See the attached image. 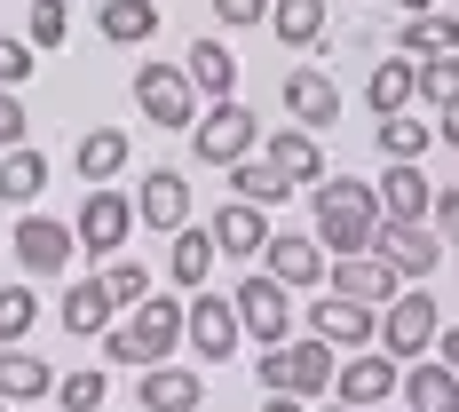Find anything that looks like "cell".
I'll list each match as a JSON object with an SVG mask.
<instances>
[{
  "instance_id": "6da1fadb",
  "label": "cell",
  "mask_w": 459,
  "mask_h": 412,
  "mask_svg": "<svg viewBox=\"0 0 459 412\" xmlns=\"http://www.w3.org/2000/svg\"><path fill=\"white\" fill-rule=\"evenodd\" d=\"M372 230H380V190L357 183V175H325L309 190V238L325 254H372Z\"/></svg>"
},
{
  "instance_id": "603a6c76",
  "label": "cell",
  "mask_w": 459,
  "mask_h": 412,
  "mask_svg": "<svg viewBox=\"0 0 459 412\" xmlns=\"http://www.w3.org/2000/svg\"><path fill=\"white\" fill-rule=\"evenodd\" d=\"M127 159H135V143H127V127H88L80 136V151H72V167H80V183H119L127 175Z\"/></svg>"
},
{
  "instance_id": "7a4b0ae2",
  "label": "cell",
  "mask_w": 459,
  "mask_h": 412,
  "mask_svg": "<svg viewBox=\"0 0 459 412\" xmlns=\"http://www.w3.org/2000/svg\"><path fill=\"white\" fill-rule=\"evenodd\" d=\"M175 341H183V302L175 294H151L135 310H119V325L103 333V357L151 373V365H175Z\"/></svg>"
},
{
  "instance_id": "d4e9b609",
  "label": "cell",
  "mask_w": 459,
  "mask_h": 412,
  "mask_svg": "<svg viewBox=\"0 0 459 412\" xmlns=\"http://www.w3.org/2000/svg\"><path fill=\"white\" fill-rule=\"evenodd\" d=\"M214 262H222V246H214V230H175V246H167V277L183 285V294H206V277H214Z\"/></svg>"
},
{
  "instance_id": "836d02e7",
  "label": "cell",
  "mask_w": 459,
  "mask_h": 412,
  "mask_svg": "<svg viewBox=\"0 0 459 412\" xmlns=\"http://www.w3.org/2000/svg\"><path fill=\"white\" fill-rule=\"evenodd\" d=\"M32 325H40V294H32V277H8V285H0V349H16Z\"/></svg>"
},
{
  "instance_id": "4fadbf2b",
  "label": "cell",
  "mask_w": 459,
  "mask_h": 412,
  "mask_svg": "<svg viewBox=\"0 0 459 412\" xmlns=\"http://www.w3.org/2000/svg\"><path fill=\"white\" fill-rule=\"evenodd\" d=\"M372 254H380L396 277H428L436 262H444V238H436V223H388V215H380Z\"/></svg>"
},
{
  "instance_id": "d6a6232c",
  "label": "cell",
  "mask_w": 459,
  "mask_h": 412,
  "mask_svg": "<svg viewBox=\"0 0 459 412\" xmlns=\"http://www.w3.org/2000/svg\"><path fill=\"white\" fill-rule=\"evenodd\" d=\"M230 198H246V206H285V198H293V183H285L270 159L254 151V159H238V167H230Z\"/></svg>"
},
{
  "instance_id": "2e32d148",
  "label": "cell",
  "mask_w": 459,
  "mask_h": 412,
  "mask_svg": "<svg viewBox=\"0 0 459 412\" xmlns=\"http://www.w3.org/2000/svg\"><path fill=\"white\" fill-rule=\"evenodd\" d=\"M285 119H293V127H309V136L341 127V88H333V72H317V64L285 72Z\"/></svg>"
},
{
  "instance_id": "ba28073f",
  "label": "cell",
  "mask_w": 459,
  "mask_h": 412,
  "mask_svg": "<svg viewBox=\"0 0 459 412\" xmlns=\"http://www.w3.org/2000/svg\"><path fill=\"white\" fill-rule=\"evenodd\" d=\"M72 230H80V254L111 262V254L135 238V198H127L119 183H95L88 198H80V223H72Z\"/></svg>"
},
{
  "instance_id": "681fc988",
  "label": "cell",
  "mask_w": 459,
  "mask_h": 412,
  "mask_svg": "<svg viewBox=\"0 0 459 412\" xmlns=\"http://www.w3.org/2000/svg\"><path fill=\"white\" fill-rule=\"evenodd\" d=\"M0 412H8V405H0Z\"/></svg>"
},
{
  "instance_id": "d590c367",
  "label": "cell",
  "mask_w": 459,
  "mask_h": 412,
  "mask_svg": "<svg viewBox=\"0 0 459 412\" xmlns=\"http://www.w3.org/2000/svg\"><path fill=\"white\" fill-rule=\"evenodd\" d=\"M24 40L40 48V56H48V48H64V40H72V0H32V8H24Z\"/></svg>"
},
{
  "instance_id": "f1b7e54d",
  "label": "cell",
  "mask_w": 459,
  "mask_h": 412,
  "mask_svg": "<svg viewBox=\"0 0 459 412\" xmlns=\"http://www.w3.org/2000/svg\"><path fill=\"white\" fill-rule=\"evenodd\" d=\"M325 24H333V0H270V32L285 48H325Z\"/></svg>"
},
{
  "instance_id": "7c38bea8",
  "label": "cell",
  "mask_w": 459,
  "mask_h": 412,
  "mask_svg": "<svg viewBox=\"0 0 459 412\" xmlns=\"http://www.w3.org/2000/svg\"><path fill=\"white\" fill-rule=\"evenodd\" d=\"M262 270L277 285H293V294H317L325 277H333V254H325L309 230H270V246H262Z\"/></svg>"
},
{
  "instance_id": "7402d4cb",
  "label": "cell",
  "mask_w": 459,
  "mask_h": 412,
  "mask_svg": "<svg viewBox=\"0 0 459 412\" xmlns=\"http://www.w3.org/2000/svg\"><path fill=\"white\" fill-rule=\"evenodd\" d=\"M135 405L143 412H198V405H206V373L151 365V373H143V389H135Z\"/></svg>"
},
{
  "instance_id": "ee69618b",
  "label": "cell",
  "mask_w": 459,
  "mask_h": 412,
  "mask_svg": "<svg viewBox=\"0 0 459 412\" xmlns=\"http://www.w3.org/2000/svg\"><path fill=\"white\" fill-rule=\"evenodd\" d=\"M436 143H452V151H459V103H444V119H436Z\"/></svg>"
},
{
  "instance_id": "c3c4849f",
  "label": "cell",
  "mask_w": 459,
  "mask_h": 412,
  "mask_svg": "<svg viewBox=\"0 0 459 412\" xmlns=\"http://www.w3.org/2000/svg\"><path fill=\"white\" fill-rule=\"evenodd\" d=\"M325 412H365V405H341V397H333V405H325Z\"/></svg>"
},
{
  "instance_id": "8fae6325",
  "label": "cell",
  "mask_w": 459,
  "mask_h": 412,
  "mask_svg": "<svg viewBox=\"0 0 459 412\" xmlns=\"http://www.w3.org/2000/svg\"><path fill=\"white\" fill-rule=\"evenodd\" d=\"M309 333H317L325 349L357 357V349H380V310L349 302V294H317V302H309Z\"/></svg>"
},
{
  "instance_id": "f6af8a7d",
  "label": "cell",
  "mask_w": 459,
  "mask_h": 412,
  "mask_svg": "<svg viewBox=\"0 0 459 412\" xmlns=\"http://www.w3.org/2000/svg\"><path fill=\"white\" fill-rule=\"evenodd\" d=\"M436 357H444V365L459 373V333H436Z\"/></svg>"
},
{
  "instance_id": "e0dca14e",
  "label": "cell",
  "mask_w": 459,
  "mask_h": 412,
  "mask_svg": "<svg viewBox=\"0 0 459 412\" xmlns=\"http://www.w3.org/2000/svg\"><path fill=\"white\" fill-rule=\"evenodd\" d=\"M262 159H270V167H277V175H285L293 190H317L325 175H333V167H325V143L309 136V127H293V119H285V127L262 143Z\"/></svg>"
},
{
  "instance_id": "8d00e7d4",
  "label": "cell",
  "mask_w": 459,
  "mask_h": 412,
  "mask_svg": "<svg viewBox=\"0 0 459 412\" xmlns=\"http://www.w3.org/2000/svg\"><path fill=\"white\" fill-rule=\"evenodd\" d=\"M103 397H111V381H103V365H80L56 381V405L64 412H103Z\"/></svg>"
},
{
  "instance_id": "5bb4252c",
  "label": "cell",
  "mask_w": 459,
  "mask_h": 412,
  "mask_svg": "<svg viewBox=\"0 0 459 412\" xmlns=\"http://www.w3.org/2000/svg\"><path fill=\"white\" fill-rule=\"evenodd\" d=\"M190 206H198V198H190V175H183V167H151L143 190H135V223L143 230H167V238L190 230Z\"/></svg>"
},
{
  "instance_id": "44dd1931",
  "label": "cell",
  "mask_w": 459,
  "mask_h": 412,
  "mask_svg": "<svg viewBox=\"0 0 459 412\" xmlns=\"http://www.w3.org/2000/svg\"><path fill=\"white\" fill-rule=\"evenodd\" d=\"M372 190H380V215H388V223H428V206H436V183H428L420 167H404V159H388Z\"/></svg>"
},
{
  "instance_id": "d6986e66",
  "label": "cell",
  "mask_w": 459,
  "mask_h": 412,
  "mask_svg": "<svg viewBox=\"0 0 459 412\" xmlns=\"http://www.w3.org/2000/svg\"><path fill=\"white\" fill-rule=\"evenodd\" d=\"M325 285H333V294H349V302H365V310H388V302L404 294V285H396V270H388L380 254H341Z\"/></svg>"
},
{
  "instance_id": "484cf974",
  "label": "cell",
  "mask_w": 459,
  "mask_h": 412,
  "mask_svg": "<svg viewBox=\"0 0 459 412\" xmlns=\"http://www.w3.org/2000/svg\"><path fill=\"white\" fill-rule=\"evenodd\" d=\"M40 397H56L48 357H32L24 341H16V349H0V405H40Z\"/></svg>"
},
{
  "instance_id": "7bdbcfd3",
  "label": "cell",
  "mask_w": 459,
  "mask_h": 412,
  "mask_svg": "<svg viewBox=\"0 0 459 412\" xmlns=\"http://www.w3.org/2000/svg\"><path fill=\"white\" fill-rule=\"evenodd\" d=\"M428 223H436V238H444V246H459V183H452V190H436Z\"/></svg>"
},
{
  "instance_id": "f907efd6",
  "label": "cell",
  "mask_w": 459,
  "mask_h": 412,
  "mask_svg": "<svg viewBox=\"0 0 459 412\" xmlns=\"http://www.w3.org/2000/svg\"><path fill=\"white\" fill-rule=\"evenodd\" d=\"M135 412H143V405H135Z\"/></svg>"
},
{
  "instance_id": "4dcf8cb0",
  "label": "cell",
  "mask_w": 459,
  "mask_h": 412,
  "mask_svg": "<svg viewBox=\"0 0 459 412\" xmlns=\"http://www.w3.org/2000/svg\"><path fill=\"white\" fill-rule=\"evenodd\" d=\"M459 48V16H404L396 24V56H412V64H428V56H452Z\"/></svg>"
},
{
  "instance_id": "ac0fdd59",
  "label": "cell",
  "mask_w": 459,
  "mask_h": 412,
  "mask_svg": "<svg viewBox=\"0 0 459 412\" xmlns=\"http://www.w3.org/2000/svg\"><path fill=\"white\" fill-rule=\"evenodd\" d=\"M206 230H214V246H222L230 262H262V246H270V206L230 198V206H214V215H206Z\"/></svg>"
},
{
  "instance_id": "f35d334b",
  "label": "cell",
  "mask_w": 459,
  "mask_h": 412,
  "mask_svg": "<svg viewBox=\"0 0 459 412\" xmlns=\"http://www.w3.org/2000/svg\"><path fill=\"white\" fill-rule=\"evenodd\" d=\"M420 103H436V111H444V103H459V48L420 64Z\"/></svg>"
},
{
  "instance_id": "83f0119b",
  "label": "cell",
  "mask_w": 459,
  "mask_h": 412,
  "mask_svg": "<svg viewBox=\"0 0 459 412\" xmlns=\"http://www.w3.org/2000/svg\"><path fill=\"white\" fill-rule=\"evenodd\" d=\"M365 103H372V119L412 111V103H420V64H412V56H388V64L365 80Z\"/></svg>"
},
{
  "instance_id": "8992f818",
  "label": "cell",
  "mask_w": 459,
  "mask_h": 412,
  "mask_svg": "<svg viewBox=\"0 0 459 412\" xmlns=\"http://www.w3.org/2000/svg\"><path fill=\"white\" fill-rule=\"evenodd\" d=\"M127 88H135V111L151 127H167V136H190L198 127V88H190L183 64H143Z\"/></svg>"
},
{
  "instance_id": "f546056e",
  "label": "cell",
  "mask_w": 459,
  "mask_h": 412,
  "mask_svg": "<svg viewBox=\"0 0 459 412\" xmlns=\"http://www.w3.org/2000/svg\"><path fill=\"white\" fill-rule=\"evenodd\" d=\"M95 32L111 48H143L159 32V0H103V8H95Z\"/></svg>"
},
{
  "instance_id": "9a60e30c",
  "label": "cell",
  "mask_w": 459,
  "mask_h": 412,
  "mask_svg": "<svg viewBox=\"0 0 459 412\" xmlns=\"http://www.w3.org/2000/svg\"><path fill=\"white\" fill-rule=\"evenodd\" d=\"M404 389V365L388 357V349H357V357H341V373H333V397L341 405H380V397H396Z\"/></svg>"
},
{
  "instance_id": "5b68a950",
  "label": "cell",
  "mask_w": 459,
  "mask_h": 412,
  "mask_svg": "<svg viewBox=\"0 0 459 412\" xmlns=\"http://www.w3.org/2000/svg\"><path fill=\"white\" fill-rule=\"evenodd\" d=\"M436 333H444V310H436L428 285H404V294L380 310V349H388L396 365H420V357L436 349Z\"/></svg>"
},
{
  "instance_id": "b9f144b4",
  "label": "cell",
  "mask_w": 459,
  "mask_h": 412,
  "mask_svg": "<svg viewBox=\"0 0 459 412\" xmlns=\"http://www.w3.org/2000/svg\"><path fill=\"white\" fill-rule=\"evenodd\" d=\"M214 8V24H230V32H246V24H270V0H206Z\"/></svg>"
},
{
  "instance_id": "1f68e13d",
  "label": "cell",
  "mask_w": 459,
  "mask_h": 412,
  "mask_svg": "<svg viewBox=\"0 0 459 412\" xmlns=\"http://www.w3.org/2000/svg\"><path fill=\"white\" fill-rule=\"evenodd\" d=\"M40 190H48V159L32 151V143L0 151V198H8V206H32Z\"/></svg>"
},
{
  "instance_id": "bcb514c9",
  "label": "cell",
  "mask_w": 459,
  "mask_h": 412,
  "mask_svg": "<svg viewBox=\"0 0 459 412\" xmlns=\"http://www.w3.org/2000/svg\"><path fill=\"white\" fill-rule=\"evenodd\" d=\"M262 412H309V397H262Z\"/></svg>"
},
{
  "instance_id": "3957f363",
  "label": "cell",
  "mask_w": 459,
  "mask_h": 412,
  "mask_svg": "<svg viewBox=\"0 0 459 412\" xmlns=\"http://www.w3.org/2000/svg\"><path fill=\"white\" fill-rule=\"evenodd\" d=\"M333 373H341V349H325L317 333H293V341L254 357L262 397H333Z\"/></svg>"
},
{
  "instance_id": "e575fe53",
  "label": "cell",
  "mask_w": 459,
  "mask_h": 412,
  "mask_svg": "<svg viewBox=\"0 0 459 412\" xmlns=\"http://www.w3.org/2000/svg\"><path fill=\"white\" fill-rule=\"evenodd\" d=\"M372 143H380V159H404V167H420V151H436V136L420 127L412 111H396V119H380V127H372Z\"/></svg>"
},
{
  "instance_id": "277c9868",
  "label": "cell",
  "mask_w": 459,
  "mask_h": 412,
  "mask_svg": "<svg viewBox=\"0 0 459 412\" xmlns=\"http://www.w3.org/2000/svg\"><path fill=\"white\" fill-rule=\"evenodd\" d=\"M262 151V119H254V103H206V119L190 127V159H206V167H238V159H254Z\"/></svg>"
},
{
  "instance_id": "30bf717a",
  "label": "cell",
  "mask_w": 459,
  "mask_h": 412,
  "mask_svg": "<svg viewBox=\"0 0 459 412\" xmlns=\"http://www.w3.org/2000/svg\"><path fill=\"white\" fill-rule=\"evenodd\" d=\"M183 341L206 357V365H230V357H238V341H246L238 302H222V294H190V302H183Z\"/></svg>"
},
{
  "instance_id": "9c48e42d",
  "label": "cell",
  "mask_w": 459,
  "mask_h": 412,
  "mask_svg": "<svg viewBox=\"0 0 459 412\" xmlns=\"http://www.w3.org/2000/svg\"><path fill=\"white\" fill-rule=\"evenodd\" d=\"M238 325L262 341V349H277V341H293V285H277L270 270H246L238 277Z\"/></svg>"
},
{
  "instance_id": "7dc6e473",
  "label": "cell",
  "mask_w": 459,
  "mask_h": 412,
  "mask_svg": "<svg viewBox=\"0 0 459 412\" xmlns=\"http://www.w3.org/2000/svg\"><path fill=\"white\" fill-rule=\"evenodd\" d=\"M388 8H396V16H428L436 0H388Z\"/></svg>"
},
{
  "instance_id": "cb8c5ba5",
  "label": "cell",
  "mask_w": 459,
  "mask_h": 412,
  "mask_svg": "<svg viewBox=\"0 0 459 412\" xmlns=\"http://www.w3.org/2000/svg\"><path fill=\"white\" fill-rule=\"evenodd\" d=\"M183 72H190V88L206 95V103H230L238 95V56H230V40H190V56H183Z\"/></svg>"
},
{
  "instance_id": "4316f807",
  "label": "cell",
  "mask_w": 459,
  "mask_h": 412,
  "mask_svg": "<svg viewBox=\"0 0 459 412\" xmlns=\"http://www.w3.org/2000/svg\"><path fill=\"white\" fill-rule=\"evenodd\" d=\"M396 397L412 412H459V373L444 357H420V365H404V389Z\"/></svg>"
},
{
  "instance_id": "ab89813d",
  "label": "cell",
  "mask_w": 459,
  "mask_h": 412,
  "mask_svg": "<svg viewBox=\"0 0 459 412\" xmlns=\"http://www.w3.org/2000/svg\"><path fill=\"white\" fill-rule=\"evenodd\" d=\"M32 64H40V48L24 40V32H0V88H24Z\"/></svg>"
},
{
  "instance_id": "ffe728a7",
  "label": "cell",
  "mask_w": 459,
  "mask_h": 412,
  "mask_svg": "<svg viewBox=\"0 0 459 412\" xmlns=\"http://www.w3.org/2000/svg\"><path fill=\"white\" fill-rule=\"evenodd\" d=\"M56 318H64V333H95V341H103V333L119 325V302L103 294V277H95V270H80L72 285H64V302H56Z\"/></svg>"
},
{
  "instance_id": "52a82bcc",
  "label": "cell",
  "mask_w": 459,
  "mask_h": 412,
  "mask_svg": "<svg viewBox=\"0 0 459 412\" xmlns=\"http://www.w3.org/2000/svg\"><path fill=\"white\" fill-rule=\"evenodd\" d=\"M8 254H16L24 277H72V262H80V230L64 223V215H16Z\"/></svg>"
},
{
  "instance_id": "74e56055",
  "label": "cell",
  "mask_w": 459,
  "mask_h": 412,
  "mask_svg": "<svg viewBox=\"0 0 459 412\" xmlns=\"http://www.w3.org/2000/svg\"><path fill=\"white\" fill-rule=\"evenodd\" d=\"M103 294H111V302H119V310H135V302H151V277H143V262H119V254H111V262H103Z\"/></svg>"
},
{
  "instance_id": "60d3db41",
  "label": "cell",
  "mask_w": 459,
  "mask_h": 412,
  "mask_svg": "<svg viewBox=\"0 0 459 412\" xmlns=\"http://www.w3.org/2000/svg\"><path fill=\"white\" fill-rule=\"evenodd\" d=\"M32 143V111H24V88H0V151Z\"/></svg>"
}]
</instances>
